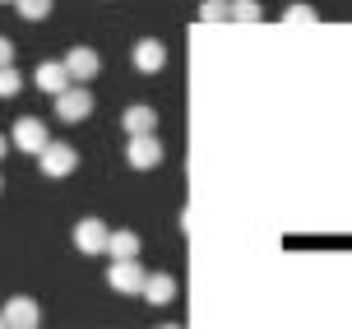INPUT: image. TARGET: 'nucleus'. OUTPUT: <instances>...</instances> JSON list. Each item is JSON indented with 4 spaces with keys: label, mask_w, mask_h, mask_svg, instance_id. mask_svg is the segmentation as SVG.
<instances>
[{
    "label": "nucleus",
    "mask_w": 352,
    "mask_h": 329,
    "mask_svg": "<svg viewBox=\"0 0 352 329\" xmlns=\"http://www.w3.org/2000/svg\"><path fill=\"white\" fill-rule=\"evenodd\" d=\"M70 237H74V251H79V255H107V237H111V227H107L102 218H79Z\"/></svg>",
    "instance_id": "f257e3e1"
},
{
    "label": "nucleus",
    "mask_w": 352,
    "mask_h": 329,
    "mask_svg": "<svg viewBox=\"0 0 352 329\" xmlns=\"http://www.w3.org/2000/svg\"><path fill=\"white\" fill-rule=\"evenodd\" d=\"M88 112H93V93L88 88H60L56 93V121L60 125H74V121H84Z\"/></svg>",
    "instance_id": "f03ea898"
},
{
    "label": "nucleus",
    "mask_w": 352,
    "mask_h": 329,
    "mask_svg": "<svg viewBox=\"0 0 352 329\" xmlns=\"http://www.w3.org/2000/svg\"><path fill=\"white\" fill-rule=\"evenodd\" d=\"M107 283H111V293H121V297H140V288H144L140 255H135V260H111V269H107Z\"/></svg>",
    "instance_id": "7ed1b4c3"
},
{
    "label": "nucleus",
    "mask_w": 352,
    "mask_h": 329,
    "mask_svg": "<svg viewBox=\"0 0 352 329\" xmlns=\"http://www.w3.org/2000/svg\"><path fill=\"white\" fill-rule=\"evenodd\" d=\"M125 162L135 167V172H153L162 162V144L153 135H130V144H125Z\"/></svg>",
    "instance_id": "20e7f679"
},
{
    "label": "nucleus",
    "mask_w": 352,
    "mask_h": 329,
    "mask_svg": "<svg viewBox=\"0 0 352 329\" xmlns=\"http://www.w3.org/2000/svg\"><path fill=\"white\" fill-rule=\"evenodd\" d=\"M47 125L37 121V116H19L14 121V135H10V144H14V149H23V153H42V149H47Z\"/></svg>",
    "instance_id": "39448f33"
},
{
    "label": "nucleus",
    "mask_w": 352,
    "mask_h": 329,
    "mask_svg": "<svg viewBox=\"0 0 352 329\" xmlns=\"http://www.w3.org/2000/svg\"><path fill=\"white\" fill-rule=\"evenodd\" d=\"M130 65L140 70V74H158V70L167 65V47H162L158 37H140L135 52H130Z\"/></svg>",
    "instance_id": "423d86ee"
},
{
    "label": "nucleus",
    "mask_w": 352,
    "mask_h": 329,
    "mask_svg": "<svg viewBox=\"0 0 352 329\" xmlns=\"http://www.w3.org/2000/svg\"><path fill=\"white\" fill-rule=\"evenodd\" d=\"M42 172L47 176H70L74 167H79V153H74L70 144H52V139H47V149H42Z\"/></svg>",
    "instance_id": "0eeeda50"
},
{
    "label": "nucleus",
    "mask_w": 352,
    "mask_h": 329,
    "mask_svg": "<svg viewBox=\"0 0 352 329\" xmlns=\"http://www.w3.org/2000/svg\"><path fill=\"white\" fill-rule=\"evenodd\" d=\"M0 320H5L10 329H33L37 320H42V311H37L33 297H10V301H5V311H0Z\"/></svg>",
    "instance_id": "6e6552de"
},
{
    "label": "nucleus",
    "mask_w": 352,
    "mask_h": 329,
    "mask_svg": "<svg viewBox=\"0 0 352 329\" xmlns=\"http://www.w3.org/2000/svg\"><path fill=\"white\" fill-rule=\"evenodd\" d=\"M65 70H70L74 84H88V79H98V70H102V56L93 52V47H74L65 56Z\"/></svg>",
    "instance_id": "1a4fd4ad"
},
{
    "label": "nucleus",
    "mask_w": 352,
    "mask_h": 329,
    "mask_svg": "<svg viewBox=\"0 0 352 329\" xmlns=\"http://www.w3.org/2000/svg\"><path fill=\"white\" fill-rule=\"evenodd\" d=\"M33 84L42 88V93H60V88H70L74 79H70V70H65V61H42V65H37V74H33Z\"/></svg>",
    "instance_id": "9d476101"
},
{
    "label": "nucleus",
    "mask_w": 352,
    "mask_h": 329,
    "mask_svg": "<svg viewBox=\"0 0 352 329\" xmlns=\"http://www.w3.org/2000/svg\"><path fill=\"white\" fill-rule=\"evenodd\" d=\"M140 297H148L153 306H172V301H176V278L172 274H144Z\"/></svg>",
    "instance_id": "9b49d317"
},
{
    "label": "nucleus",
    "mask_w": 352,
    "mask_h": 329,
    "mask_svg": "<svg viewBox=\"0 0 352 329\" xmlns=\"http://www.w3.org/2000/svg\"><path fill=\"white\" fill-rule=\"evenodd\" d=\"M121 125H125V135H153V125H158V112L153 107H125V116H121Z\"/></svg>",
    "instance_id": "f8f14e48"
},
{
    "label": "nucleus",
    "mask_w": 352,
    "mask_h": 329,
    "mask_svg": "<svg viewBox=\"0 0 352 329\" xmlns=\"http://www.w3.org/2000/svg\"><path fill=\"white\" fill-rule=\"evenodd\" d=\"M107 255H111V260H135V255H140V237H135V227L111 232V237H107Z\"/></svg>",
    "instance_id": "ddd939ff"
},
{
    "label": "nucleus",
    "mask_w": 352,
    "mask_h": 329,
    "mask_svg": "<svg viewBox=\"0 0 352 329\" xmlns=\"http://www.w3.org/2000/svg\"><path fill=\"white\" fill-rule=\"evenodd\" d=\"M228 19L255 23V19H264V10H260V0H228Z\"/></svg>",
    "instance_id": "4468645a"
},
{
    "label": "nucleus",
    "mask_w": 352,
    "mask_h": 329,
    "mask_svg": "<svg viewBox=\"0 0 352 329\" xmlns=\"http://www.w3.org/2000/svg\"><path fill=\"white\" fill-rule=\"evenodd\" d=\"M14 10H19V19L37 23V19H47V14H52V0H14Z\"/></svg>",
    "instance_id": "2eb2a0df"
},
{
    "label": "nucleus",
    "mask_w": 352,
    "mask_h": 329,
    "mask_svg": "<svg viewBox=\"0 0 352 329\" xmlns=\"http://www.w3.org/2000/svg\"><path fill=\"white\" fill-rule=\"evenodd\" d=\"M19 88H23V79H19L14 65H0V98H14Z\"/></svg>",
    "instance_id": "dca6fc26"
},
{
    "label": "nucleus",
    "mask_w": 352,
    "mask_h": 329,
    "mask_svg": "<svg viewBox=\"0 0 352 329\" xmlns=\"http://www.w3.org/2000/svg\"><path fill=\"white\" fill-rule=\"evenodd\" d=\"M199 19H204V23H218V19H228V0H204V5H199Z\"/></svg>",
    "instance_id": "f3484780"
},
{
    "label": "nucleus",
    "mask_w": 352,
    "mask_h": 329,
    "mask_svg": "<svg viewBox=\"0 0 352 329\" xmlns=\"http://www.w3.org/2000/svg\"><path fill=\"white\" fill-rule=\"evenodd\" d=\"M287 23H311V19H316V10H311V5H306V0H297V5H287Z\"/></svg>",
    "instance_id": "a211bd4d"
},
{
    "label": "nucleus",
    "mask_w": 352,
    "mask_h": 329,
    "mask_svg": "<svg viewBox=\"0 0 352 329\" xmlns=\"http://www.w3.org/2000/svg\"><path fill=\"white\" fill-rule=\"evenodd\" d=\"M10 61H14V42H10V37H0V65H10Z\"/></svg>",
    "instance_id": "6ab92c4d"
},
{
    "label": "nucleus",
    "mask_w": 352,
    "mask_h": 329,
    "mask_svg": "<svg viewBox=\"0 0 352 329\" xmlns=\"http://www.w3.org/2000/svg\"><path fill=\"white\" fill-rule=\"evenodd\" d=\"M5 153H10V139H5V135H0V158H5Z\"/></svg>",
    "instance_id": "aec40b11"
},
{
    "label": "nucleus",
    "mask_w": 352,
    "mask_h": 329,
    "mask_svg": "<svg viewBox=\"0 0 352 329\" xmlns=\"http://www.w3.org/2000/svg\"><path fill=\"white\" fill-rule=\"evenodd\" d=\"M0 5H14V0H0Z\"/></svg>",
    "instance_id": "412c9836"
},
{
    "label": "nucleus",
    "mask_w": 352,
    "mask_h": 329,
    "mask_svg": "<svg viewBox=\"0 0 352 329\" xmlns=\"http://www.w3.org/2000/svg\"><path fill=\"white\" fill-rule=\"evenodd\" d=\"M0 191H5V181H0Z\"/></svg>",
    "instance_id": "4be33fe9"
},
{
    "label": "nucleus",
    "mask_w": 352,
    "mask_h": 329,
    "mask_svg": "<svg viewBox=\"0 0 352 329\" xmlns=\"http://www.w3.org/2000/svg\"><path fill=\"white\" fill-rule=\"evenodd\" d=\"M0 325H5V320H0Z\"/></svg>",
    "instance_id": "5701e85b"
}]
</instances>
